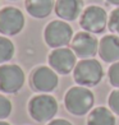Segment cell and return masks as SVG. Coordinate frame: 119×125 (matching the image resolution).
<instances>
[{"instance_id": "cell-14", "label": "cell", "mask_w": 119, "mask_h": 125, "mask_svg": "<svg viewBox=\"0 0 119 125\" xmlns=\"http://www.w3.org/2000/svg\"><path fill=\"white\" fill-rule=\"evenodd\" d=\"M87 125H117V117L109 107L96 106L88 112Z\"/></svg>"}, {"instance_id": "cell-16", "label": "cell", "mask_w": 119, "mask_h": 125, "mask_svg": "<svg viewBox=\"0 0 119 125\" xmlns=\"http://www.w3.org/2000/svg\"><path fill=\"white\" fill-rule=\"evenodd\" d=\"M13 110V105L7 96L0 94V120H7Z\"/></svg>"}, {"instance_id": "cell-4", "label": "cell", "mask_w": 119, "mask_h": 125, "mask_svg": "<svg viewBox=\"0 0 119 125\" xmlns=\"http://www.w3.org/2000/svg\"><path fill=\"white\" fill-rule=\"evenodd\" d=\"M74 32L72 26L63 19H54L49 22L44 30L45 43L50 49L67 47L71 45Z\"/></svg>"}, {"instance_id": "cell-5", "label": "cell", "mask_w": 119, "mask_h": 125, "mask_svg": "<svg viewBox=\"0 0 119 125\" xmlns=\"http://www.w3.org/2000/svg\"><path fill=\"white\" fill-rule=\"evenodd\" d=\"M109 23V14L100 5H88L79 17V27L92 35L104 33Z\"/></svg>"}, {"instance_id": "cell-10", "label": "cell", "mask_w": 119, "mask_h": 125, "mask_svg": "<svg viewBox=\"0 0 119 125\" xmlns=\"http://www.w3.org/2000/svg\"><path fill=\"white\" fill-rule=\"evenodd\" d=\"M99 42L95 35L86 31L77 32L71 42V49L79 59H92L99 54Z\"/></svg>"}, {"instance_id": "cell-2", "label": "cell", "mask_w": 119, "mask_h": 125, "mask_svg": "<svg viewBox=\"0 0 119 125\" xmlns=\"http://www.w3.org/2000/svg\"><path fill=\"white\" fill-rule=\"evenodd\" d=\"M28 115L36 123H49L58 114L59 105L50 93H38L30 98L27 105Z\"/></svg>"}, {"instance_id": "cell-15", "label": "cell", "mask_w": 119, "mask_h": 125, "mask_svg": "<svg viewBox=\"0 0 119 125\" xmlns=\"http://www.w3.org/2000/svg\"><path fill=\"white\" fill-rule=\"evenodd\" d=\"M15 54V46L13 41L7 36H0V65L7 64L13 59Z\"/></svg>"}, {"instance_id": "cell-3", "label": "cell", "mask_w": 119, "mask_h": 125, "mask_svg": "<svg viewBox=\"0 0 119 125\" xmlns=\"http://www.w3.org/2000/svg\"><path fill=\"white\" fill-rule=\"evenodd\" d=\"M104 78V68L96 59H81L73 70V79L77 86L91 88L100 84Z\"/></svg>"}, {"instance_id": "cell-20", "label": "cell", "mask_w": 119, "mask_h": 125, "mask_svg": "<svg viewBox=\"0 0 119 125\" xmlns=\"http://www.w3.org/2000/svg\"><path fill=\"white\" fill-rule=\"evenodd\" d=\"M48 125H73L69 120H65V119H53L51 121H49Z\"/></svg>"}, {"instance_id": "cell-12", "label": "cell", "mask_w": 119, "mask_h": 125, "mask_svg": "<svg viewBox=\"0 0 119 125\" xmlns=\"http://www.w3.org/2000/svg\"><path fill=\"white\" fill-rule=\"evenodd\" d=\"M97 55L101 60L107 64H114L119 61V36L105 35L104 37H101L99 42Z\"/></svg>"}, {"instance_id": "cell-6", "label": "cell", "mask_w": 119, "mask_h": 125, "mask_svg": "<svg viewBox=\"0 0 119 125\" xmlns=\"http://www.w3.org/2000/svg\"><path fill=\"white\" fill-rule=\"evenodd\" d=\"M59 84V75L53 68L38 65L30 74V87L37 93H51Z\"/></svg>"}, {"instance_id": "cell-18", "label": "cell", "mask_w": 119, "mask_h": 125, "mask_svg": "<svg viewBox=\"0 0 119 125\" xmlns=\"http://www.w3.org/2000/svg\"><path fill=\"white\" fill-rule=\"evenodd\" d=\"M107 81H109L111 87L119 88V61L109 66V69H107Z\"/></svg>"}, {"instance_id": "cell-22", "label": "cell", "mask_w": 119, "mask_h": 125, "mask_svg": "<svg viewBox=\"0 0 119 125\" xmlns=\"http://www.w3.org/2000/svg\"><path fill=\"white\" fill-rule=\"evenodd\" d=\"M0 125H10L8 121H5V120H0Z\"/></svg>"}, {"instance_id": "cell-13", "label": "cell", "mask_w": 119, "mask_h": 125, "mask_svg": "<svg viewBox=\"0 0 119 125\" xmlns=\"http://www.w3.org/2000/svg\"><path fill=\"white\" fill-rule=\"evenodd\" d=\"M24 8L32 18L44 19L53 13L55 0H24Z\"/></svg>"}, {"instance_id": "cell-17", "label": "cell", "mask_w": 119, "mask_h": 125, "mask_svg": "<svg viewBox=\"0 0 119 125\" xmlns=\"http://www.w3.org/2000/svg\"><path fill=\"white\" fill-rule=\"evenodd\" d=\"M107 30L113 35L119 36V7L113 9L109 14V23H107Z\"/></svg>"}, {"instance_id": "cell-19", "label": "cell", "mask_w": 119, "mask_h": 125, "mask_svg": "<svg viewBox=\"0 0 119 125\" xmlns=\"http://www.w3.org/2000/svg\"><path fill=\"white\" fill-rule=\"evenodd\" d=\"M107 106L117 116H119V88H115L110 92L107 97Z\"/></svg>"}, {"instance_id": "cell-7", "label": "cell", "mask_w": 119, "mask_h": 125, "mask_svg": "<svg viewBox=\"0 0 119 125\" xmlns=\"http://www.w3.org/2000/svg\"><path fill=\"white\" fill-rule=\"evenodd\" d=\"M26 75L23 69L17 64L0 65V92L5 94H15L23 88Z\"/></svg>"}, {"instance_id": "cell-23", "label": "cell", "mask_w": 119, "mask_h": 125, "mask_svg": "<svg viewBox=\"0 0 119 125\" xmlns=\"http://www.w3.org/2000/svg\"><path fill=\"white\" fill-rule=\"evenodd\" d=\"M9 1H18V0H9Z\"/></svg>"}, {"instance_id": "cell-1", "label": "cell", "mask_w": 119, "mask_h": 125, "mask_svg": "<svg viewBox=\"0 0 119 125\" xmlns=\"http://www.w3.org/2000/svg\"><path fill=\"white\" fill-rule=\"evenodd\" d=\"M64 107L73 116H84L94 109L95 94L90 88L73 86L64 94Z\"/></svg>"}, {"instance_id": "cell-21", "label": "cell", "mask_w": 119, "mask_h": 125, "mask_svg": "<svg viewBox=\"0 0 119 125\" xmlns=\"http://www.w3.org/2000/svg\"><path fill=\"white\" fill-rule=\"evenodd\" d=\"M107 4L114 5V7H119V0H105Z\"/></svg>"}, {"instance_id": "cell-11", "label": "cell", "mask_w": 119, "mask_h": 125, "mask_svg": "<svg viewBox=\"0 0 119 125\" xmlns=\"http://www.w3.org/2000/svg\"><path fill=\"white\" fill-rule=\"evenodd\" d=\"M54 12L56 17L65 22H73L79 19L83 12L82 0H55Z\"/></svg>"}, {"instance_id": "cell-8", "label": "cell", "mask_w": 119, "mask_h": 125, "mask_svg": "<svg viewBox=\"0 0 119 125\" xmlns=\"http://www.w3.org/2000/svg\"><path fill=\"white\" fill-rule=\"evenodd\" d=\"M26 24L24 14L15 7H4L0 9V35L12 37L23 31Z\"/></svg>"}, {"instance_id": "cell-9", "label": "cell", "mask_w": 119, "mask_h": 125, "mask_svg": "<svg viewBox=\"0 0 119 125\" xmlns=\"http://www.w3.org/2000/svg\"><path fill=\"white\" fill-rule=\"evenodd\" d=\"M49 66L60 75H68L73 73L77 65V56L71 47L53 49L48 56Z\"/></svg>"}]
</instances>
